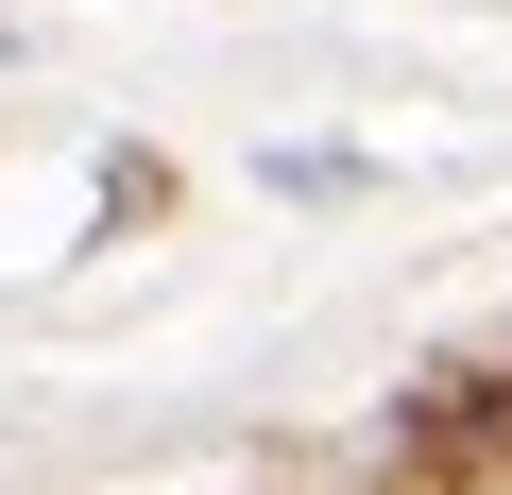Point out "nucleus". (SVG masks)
Here are the masks:
<instances>
[{
  "mask_svg": "<svg viewBox=\"0 0 512 495\" xmlns=\"http://www.w3.org/2000/svg\"><path fill=\"white\" fill-rule=\"evenodd\" d=\"M393 461H410V478H495V461H512V359L410 393V410H393Z\"/></svg>",
  "mask_w": 512,
  "mask_h": 495,
  "instance_id": "1",
  "label": "nucleus"
}]
</instances>
